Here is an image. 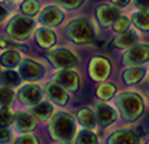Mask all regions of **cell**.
<instances>
[{
	"mask_svg": "<svg viewBox=\"0 0 149 144\" xmlns=\"http://www.w3.org/2000/svg\"><path fill=\"white\" fill-rule=\"evenodd\" d=\"M47 92H48L51 99L54 102H56V103H59V105H63V103L68 102V95L61 85L48 84L47 85Z\"/></svg>",
	"mask_w": 149,
	"mask_h": 144,
	"instance_id": "obj_16",
	"label": "cell"
},
{
	"mask_svg": "<svg viewBox=\"0 0 149 144\" xmlns=\"http://www.w3.org/2000/svg\"><path fill=\"white\" fill-rule=\"evenodd\" d=\"M10 138V131L7 126H0V143H7Z\"/></svg>",
	"mask_w": 149,
	"mask_h": 144,
	"instance_id": "obj_32",
	"label": "cell"
},
{
	"mask_svg": "<svg viewBox=\"0 0 149 144\" xmlns=\"http://www.w3.org/2000/svg\"><path fill=\"white\" fill-rule=\"evenodd\" d=\"M118 16H120V8L113 7V6H101L97 10V17L103 25L111 24L118 18Z\"/></svg>",
	"mask_w": 149,
	"mask_h": 144,
	"instance_id": "obj_12",
	"label": "cell"
},
{
	"mask_svg": "<svg viewBox=\"0 0 149 144\" xmlns=\"http://www.w3.org/2000/svg\"><path fill=\"white\" fill-rule=\"evenodd\" d=\"M37 40L40 42V45H42V47H49V45H52L55 42V35L48 28H41L38 31V34H37Z\"/></svg>",
	"mask_w": 149,
	"mask_h": 144,
	"instance_id": "obj_22",
	"label": "cell"
},
{
	"mask_svg": "<svg viewBox=\"0 0 149 144\" xmlns=\"http://www.w3.org/2000/svg\"><path fill=\"white\" fill-rule=\"evenodd\" d=\"M90 72L96 79H104L110 74V64L103 58H96L91 62Z\"/></svg>",
	"mask_w": 149,
	"mask_h": 144,
	"instance_id": "obj_15",
	"label": "cell"
},
{
	"mask_svg": "<svg viewBox=\"0 0 149 144\" xmlns=\"http://www.w3.org/2000/svg\"><path fill=\"white\" fill-rule=\"evenodd\" d=\"M63 6H66L69 8H73V7H77L80 3H82V0H59Z\"/></svg>",
	"mask_w": 149,
	"mask_h": 144,
	"instance_id": "obj_33",
	"label": "cell"
},
{
	"mask_svg": "<svg viewBox=\"0 0 149 144\" xmlns=\"http://www.w3.org/2000/svg\"><path fill=\"white\" fill-rule=\"evenodd\" d=\"M18 96L24 103L35 105V103H40V100L42 99V92L37 85H27L20 91Z\"/></svg>",
	"mask_w": 149,
	"mask_h": 144,
	"instance_id": "obj_8",
	"label": "cell"
},
{
	"mask_svg": "<svg viewBox=\"0 0 149 144\" xmlns=\"http://www.w3.org/2000/svg\"><path fill=\"white\" fill-rule=\"evenodd\" d=\"M48 58L52 64H55V67H61V68H70L76 65L77 59L74 57L70 51L63 50V48H59V50H55L49 52Z\"/></svg>",
	"mask_w": 149,
	"mask_h": 144,
	"instance_id": "obj_5",
	"label": "cell"
},
{
	"mask_svg": "<svg viewBox=\"0 0 149 144\" xmlns=\"http://www.w3.org/2000/svg\"><path fill=\"white\" fill-rule=\"evenodd\" d=\"M4 14H6V11H4V10H3V8L0 7V20H1V18H3V17H4Z\"/></svg>",
	"mask_w": 149,
	"mask_h": 144,
	"instance_id": "obj_36",
	"label": "cell"
},
{
	"mask_svg": "<svg viewBox=\"0 0 149 144\" xmlns=\"http://www.w3.org/2000/svg\"><path fill=\"white\" fill-rule=\"evenodd\" d=\"M14 124H16V129L20 133H28L35 126V120L33 119L31 114L20 112V113H17L16 117H14Z\"/></svg>",
	"mask_w": 149,
	"mask_h": 144,
	"instance_id": "obj_13",
	"label": "cell"
},
{
	"mask_svg": "<svg viewBox=\"0 0 149 144\" xmlns=\"http://www.w3.org/2000/svg\"><path fill=\"white\" fill-rule=\"evenodd\" d=\"M34 23L33 20L25 17H14L8 24V33L14 35L16 38H27L33 31Z\"/></svg>",
	"mask_w": 149,
	"mask_h": 144,
	"instance_id": "obj_4",
	"label": "cell"
},
{
	"mask_svg": "<svg viewBox=\"0 0 149 144\" xmlns=\"http://www.w3.org/2000/svg\"><path fill=\"white\" fill-rule=\"evenodd\" d=\"M138 42V37H136V34L132 33V31H125V33L120 34L118 37L116 38V45L118 47H132Z\"/></svg>",
	"mask_w": 149,
	"mask_h": 144,
	"instance_id": "obj_19",
	"label": "cell"
},
{
	"mask_svg": "<svg viewBox=\"0 0 149 144\" xmlns=\"http://www.w3.org/2000/svg\"><path fill=\"white\" fill-rule=\"evenodd\" d=\"M40 8V4L37 0H25L23 3V11L27 14H35Z\"/></svg>",
	"mask_w": 149,
	"mask_h": 144,
	"instance_id": "obj_27",
	"label": "cell"
},
{
	"mask_svg": "<svg viewBox=\"0 0 149 144\" xmlns=\"http://www.w3.org/2000/svg\"><path fill=\"white\" fill-rule=\"evenodd\" d=\"M148 95H149V92H148Z\"/></svg>",
	"mask_w": 149,
	"mask_h": 144,
	"instance_id": "obj_37",
	"label": "cell"
},
{
	"mask_svg": "<svg viewBox=\"0 0 149 144\" xmlns=\"http://www.w3.org/2000/svg\"><path fill=\"white\" fill-rule=\"evenodd\" d=\"M74 131H76V126L73 119L69 114L59 113L51 123V134L61 143H70L74 137Z\"/></svg>",
	"mask_w": 149,
	"mask_h": 144,
	"instance_id": "obj_1",
	"label": "cell"
},
{
	"mask_svg": "<svg viewBox=\"0 0 149 144\" xmlns=\"http://www.w3.org/2000/svg\"><path fill=\"white\" fill-rule=\"evenodd\" d=\"M117 105H118L125 120L136 119L143 109V103H142L141 98L135 93H123L117 99Z\"/></svg>",
	"mask_w": 149,
	"mask_h": 144,
	"instance_id": "obj_2",
	"label": "cell"
},
{
	"mask_svg": "<svg viewBox=\"0 0 149 144\" xmlns=\"http://www.w3.org/2000/svg\"><path fill=\"white\" fill-rule=\"evenodd\" d=\"M145 75V68L142 67H131L130 69H127L124 74V79L127 84H136L138 81H141Z\"/></svg>",
	"mask_w": 149,
	"mask_h": 144,
	"instance_id": "obj_17",
	"label": "cell"
},
{
	"mask_svg": "<svg viewBox=\"0 0 149 144\" xmlns=\"http://www.w3.org/2000/svg\"><path fill=\"white\" fill-rule=\"evenodd\" d=\"M0 62L6 68H16L18 67V62H20V54L17 51H6L1 54Z\"/></svg>",
	"mask_w": 149,
	"mask_h": 144,
	"instance_id": "obj_18",
	"label": "cell"
},
{
	"mask_svg": "<svg viewBox=\"0 0 149 144\" xmlns=\"http://www.w3.org/2000/svg\"><path fill=\"white\" fill-rule=\"evenodd\" d=\"M135 4H136V7L139 10L146 11L149 8V0H135Z\"/></svg>",
	"mask_w": 149,
	"mask_h": 144,
	"instance_id": "obj_34",
	"label": "cell"
},
{
	"mask_svg": "<svg viewBox=\"0 0 149 144\" xmlns=\"http://www.w3.org/2000/svg\"><path fill=\"white\" fill-rule=\"evenodd\" d=\"M77 117L80 120L83 126H86L87 129H93L96 127V116L90 109H82L77 113Z\"/></svg>",
	"mask_w": 149,
	"mask_h": 144,
	"instance_id": "obj_21",
	"label": "cell"
},
{
	"mask_svg": "<svg viewBox=\"0 0 149 144\" xmlns=\"http://www.w3.org/2000/svg\"><path fill=\"white\" fill-rule=\"evenodd\" d=\"M13 122V114L10 113L7 107L0 109V126H8Z\"/></svg>",
	"mask_w": 149,
	"mask_h": 144,
	"instance_id": "obj_28",
	"label": "cell"
},
{
	"mask_svg": "<svg viewBox=\"0 0 149 144\" xmlns=\"http://www.w3.org/2000/svg\"><path fill=\"white\" fill-rule=\"evenodd\" d=\"M20 75L25 78V79H37L42 75V67L40 64L34 62V61H24L21 65H20Z\"/></svg>",
	"mask_w": 149,
	"mask_h": 144,
	"instance_id": "obj_10",
	"label": "cell"
},
{
	"mask_svg": "<svg viewBox=\"0 0 149 144\" xmlns=\"http://www.w3.org/2000/svg\"><path fill=\"white\" fill-rule=\"evenodd\" d=\"M0 82L3 85V88H7V89L16 88L17 85L20 84V75L16 74V72H13V71H7V72L1 74Z\"/></svg>",
	"mask_w": 149,
	"mask_h": 144,
	"instance_id": "obj_20",
	"label": "cell"
},
{
	"mask_svg": "<svg viewBox=\"0 0 149 144\" xmlns=\"http://www.w3.org/2000/svg\"><path fill=\"white\" fill-rule=\"evenodd\" d=\"M114 92V88L113 86H107V85H104V86H101L99 91V96L100 98H103V99H107L108 96H111Z\"/></svg>",
	"mask_w": 149,
	"mask_h": 144,
	"instance_id": "obj_31",
	"label": "cell"
},
{
	"mask_svg": "<svg viewBox=\"0 0 149 144\" xmlns=\"http://www.w3.org/2000/svg\"><path fill=\"white\" fill-rule=\"evenodd\" d=\"M13 100V93L7 88H0V106L7 107Z\"/></svg>",
	"mask_w": 149,
	"mask_h": 144,
	"instance_id": "obj_26",
	"label": "cell"
},
{
	"mask_svg": "<svg viewBox=\"0 0 149 144\" xmlns=\"http://www.w3.org/2000/svg\"><path fill=\"white\" fill-rule=\"evenodd\" d=\"M108 144H138V137L132 131L121 130V131H116L110 137Z\"/></svg>",
	"mask_w": 149,
	"mask_h": 144,
	"instance_id": "obj_14",
	"label": "cell"
},
{
	"mask_svg": "<svg viewBox=\"0 0 149 144\" xmlns=\"http://www.w3.org/2000/svg\"><path fill=\"white\" fill-rule=\"evenodd\" d=\"M68 35L73 41L86 42L93 38V30H91V25L86 20L79 18L73 23H70V25L68 27Z\"/></svg>",
	"mask_w": 149,
	"mask_h": 144,
	"instance_id": "obj_3",
	"label": "cell"
},
{
	"mask_svg": "<svg viewBox=\"0 0 149 144\" xmlns=\"http://www.w3.org/2000/svg\"><path fill=\"white\" fill-rule=\"evenodd\" d=\"M56 82H58L62 88H66L69 91H76L77 89V85H79V78L77 74L73 71H61L56 74Z\"/></svg>",
	"mask_w": 149,
	"mask_h": 144,
	"instance_id": "obj_9",
	"label": "cell"
},
{
	"mask_svg": "<svg viewBox=\"0 0 149 144\" xmlns=\"http://www.w3.org/2000/svg\"><path fill=\"white\" fill-rule=\"evenodd\" d=\"M77 144H97V137L91 131L84 130L77 137Z\"/></svg>",
	"mask_w": 149,
	"mask_h": 144,
	"instance_id": "obj_25",
	"label": "cell"
},
{
	"mask_svg": "<svg viewBox=\"0 0 149 144\" xmlns=\"http://www.w3.org/2000/svg\"><path fill=\"white\" fill-rule=\"evenodd\" d=\"M16 144H37V138H35L33 134L28 133V134L21 136V137L16 141Z\"/></svg>",
	"mask_w": 149,
	"mask_h": 144,
	"instance_id": "obj_29",
	"label": "cell"
},
{
	"mask_svg": "<svg viewBox=\"0 0 149 144\" xmlns=\"http://www.w3.org/2000/svg\"><path fill=\"white\" fill-rule=\"evenodd\" d=\"M128 18H125V17H120V18H117L116 20V24H114V28H116V31H124L125 28L128 27Z\"/></svg>",
	"mask_w": 149,
	"mask_h": 144,
	"instance_id": "obj_30",
	"label": "cell"
},
{
	"mask_svg": "<svg viewBox=\"0 0 149 144\" xmlns=\"http://www.w3.org/2000/svg\"><path fill=\"white\" fill-rule=\"evenodd\" d=\"M34 113L40 119H48L52 114V106L49 103H45V102L37 103L35 107H34Z\"/></svg>",
	"mask_w": 149,
	"mask_h": 144,
	"instance_id": "obj_23",
	"label": "cell"
},
{
	"mask_svg": "<svg viewBox=\"0 0 149 144\" xmlns=\"http://www.w3.org/2000/svg\"><path fill=\"white\" fill-rule=\"evenodd\" d=\"M149 59V47L148 45H138L134 47L124 55V62L127 65H134L138 67L142 62Z\"/></svg>",
	"mask_w": 149,
	"mask_h": 144,
	"instance_id": "obj_6",
	"label": "cell"
},
{
	"mask_svg": "<svg viewBox=\"0 0 149 144\" xmlns=\"http://www.w3.org/2000/svg\"><path fill=\"white\" fill-rule=\"evenodd\" d=\"M96 120L100 126L106 127L116 120V113L106 103H96Z\"/></svg>",
	"mask_w": 149,
	"mask_h": 144,
	"instance_id": "obj_7",
	"label": "cell"
},
{
	"mask_svg": "<svg viewBox=\"0 0 149 144\" xmlns=\"http://www.w3.org/2000/svg\"><path fill=\"white\" fill-rule=\"evenodd\" d=\"M62 11L59 10L58 7H54V6H48L47 8H44L40 14V21L44 23V24H48V25H55L61 23L62 20Z\"/></svg>",
	"mask_w": 149,
	"mask_h": 144,
	"instance_id": "obj_11",
	"label": "cell"
},
{
	"mask_svg": "<svg viewBox=\"0 0 149 144\" xmlns=\"http://www.w3.org/2000/svg\"><path fill=\"white\" fill-rule=\"evenodd\" d=\"M135 24L138 25L142 30H149V13L148 11H139L134 16Z\"/></svg>",
	"mask_w": 149,
	"mask_h": 144,
	"instance_id": "obj_24",
	"label": "cell"
},
{
	"mask_svg": "<svg viewBox=\"0 0 149 144\" xmlns=\"http://www.w3.org/2000/svg\"><path fill=\"white\" fill-rule=\"evenodd\" d=\"M113 1H114L116 4H118V6H125L130 0H113Z\"/></svg>",
	"mask_w": 149,
	"mask_h": 144,
	"instance_id": "obj_35",
	"label": "cell"
}]
</instances>
